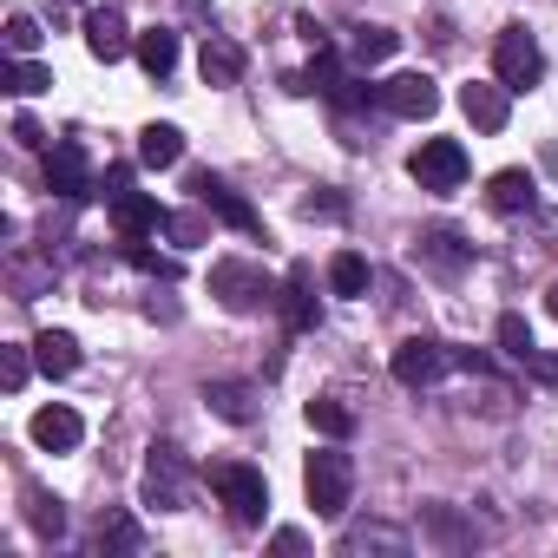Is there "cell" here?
I'll return each mask as SVG.
<instances>
[{"label":"cell","mask_w":558,"mask_h":558,"mask_svg":"<svg viewBox=\"0 0 558 558\" xmlns=\"http://www.w3.org/2000/svg\"><path fill=\"white\" fill-rule=\"evenodd\" d=\"M303 493H310L316 519H342V512H349V499H355V460H349V453H336V447L310 453V466H303Z\"/></svg>","instance_id":"obj_1"},{"label":"cell","mask_w":558,"mask_h":558,"mask_svg":"<svg viewBox=\"0 0 558 558\" xmlns=\"http://www.w3.org/2000/svg\"><path fill=\"white\" fill-rule=\"evenodd\" d=\"M493 80L506 86V93H532L538 80H545V53H538V40H532V27H499V40H493Z\"/></svg>","instance_id":"obj_2"},{"label":"cell","mask_w":558,"mask_h":558,"mask_svg":"<svg viewBox=\"0 0 558 558\" xmlns=\"http://www.w3.org/2000/svg\"><path fill=\"white\" fill-rule=\"evenodd\" d=\"M210 486H217V499L230 506V519H236V525H263V512H269V486H263V473H256V466L223 460V466H210Z\"/></svg>","instance_id":"obj_3"},{"label":"cell","mask_w":558,"mask_h":558,"mask_svg":"<svg viewBox=\"0 0 558 558\" xmlns=\"http://www.w3.org/2000/svg\"><path fill=\"white\" fill-rule=\"evenodd\" d=\"M138 493H145V506H158V512H184V499H191V466H184V453H178V447H151Z\"/></svg>","instance_id":"obj_4"},{"label":"cell","mask_w":558,"mask_h":558,"mask_svg":"<svg viewBox=\"0 0 558 558\" xmlns=\"http://www.w3.org/2000/svg\"><path fill=\"white\" fill-rule=\"evenodd\" d=\"M408 171H414V184L421 191H460L466 184V151H460V138H421V151L408 158Z\"/></svg>","instance_id":"obj_5"},{"label":"cell","mask_w":558,"mask_h":558,"mask_svg":"<svg viewBox=\"0 0 558 558\" xmlns=\"http://www.w3.org/2000/svg\"><path fill=\"white\" fill-rule=\"evenodd\" d=\"M210 296H217L223 310L250 316L256 303H269V276L250 269V263H236V256H223V263H210Z\"/></svg>","instance_id":"obj_6"},{"label":"cell","mask_w":558,"mask_h":558,"mask_svg":"<svg viewBox=\"0 0 558 558\" xmlns=\"http://www.w3.org/2000/svg\"><path fill=\"white\" fill-rule=\"evenodd\" d=\"M191 191H197V204H204L210 217H223L230 230H243V236H256V230H263V217H256V204H250L243 191H230L223 178H210V171H197V178H191Z\"/></svg>","instance_id":"obj_7"},{"label":"cell","mask_w":558,"mask_h":558,"mask_svg":"<svg viewBox=\"0 0 558 558\" xmlns=\"http://www.w3.org/2000/svg\"><path fill=\"white\" fill-rule=\"evenodd\" d=\"M106 204H112L119 243H145L151 230H171V210H165L158 197H145V191H119V197H106Z\"/></svg>","instance_id":"obj_8"},{"label":"cell","mask_w":558,"mask_h":558,"mask_svg":"<svg viewBox=\"0 0 558 558\" xmlns=\"http://www.w3.org/2000/svg\"><path fill=\"white\" fill-rule=\"evenodd\" d=\"M447 362H453V355H447L440 342L408 336V342L395 349V362H388V368H395V381H401V388H434V381L447 375Z\"/></svg>","instance_id":"obj_9"},{"label":"cell","mask_w":558,"mask_h":558,"mask_svg":"<svg viewBox=\"0 0 558 558\" xmlns=\"http://www.w3.org/2000/svg\"><path fill=\"white\" fill-rule=\"evenodd\" d=\"M381 106H388L395 119H434V112H440V86H434L427 73H395V80L381 86Z\"/></svg>","instance_id":"obj_10"},{"label":"cell","mask_w":558,"mask_h":558,"mask_svg":"<svg viewBox=\"0 0 558 558\" xmlns=\"http://www.w3.org/2000/svg\"><path fill=\"white\" fill-rule=\"evenodd\" d=\"M86 47H93V60H106V66H112V60H125V53L138 47V34L125 27V14H119V8H93V14H86Z\"/></svg>","instance_id":"obj_11"},{"label":"cell","mask_w":558,"mask_h":558,"mask_svg":"<svg viewBox=\"0 0 558 558\" xmlns=\"http://www.w3.org/2000/svg\"><path fill=\"white\" fill-rule=\"evenodd\" d=\"M512 93L499 86V80H473V86H460V112L473 119V132H506V106Z\"/></svg>","instance_id":"obj_12"},{"label":"cell","mask_w":558,"mask_h":558,"mask_svg":"<svg viewBox=\"0 0 558 558\" xmlns=\"http://www.w3.org/2000/svg\"><path fill=\"white\" fill-rule=\"evenodd\" d=\"M47 191H60V197H93V165H86V151H80L73 138L47 151Z\"/></svg>","instance_id":"obj_13"},{"label":"cell","mask_w":558,"mask_h":558,"mask_svg":"<svg viewBox=\"0 0 558 558\" xmlns=\"http://www.w3.org/2000/svg\"><path fill=\"white\" fill-rule=\"evenodd\" d=\"M27 434H34V447H47V453H73V447L86 440V421L53 401V408H40V414L27 421Z\"/></svg>","instance_id":"obj_14"},{"label":"cell","mask_w":558,"mask_h":558,"mask_svg":"<svg viewBox=\"0 0 558 558\" xmlns=\"http://www.w3.org/2000/svg\"><path fill=\"white\" fill-rule=\"evenodd\" d=\"M204 401H210V414H217V421H230V427H250V421L263 414V401H256V388H250V381H210V388H204Z\"/></svg>","instance_id":"obj_15"},{"label":"cell","mask_w":558,"mask_h":558,"mask_svg":"<svg viewBox=\"0 0 558 558\" xmlns=\"http://www.w3.org/2000/svg\"><path fill=\"white\" fill-rule=\"evenodd\" d=\"M243 66H250V60H243V47H236V40H223V34H210V40H204V53H197L204 86H236V80H243Z\"/></svg>","instance_id":"obj_16"},{"label":"cell","mask_w":558,"mask_h":558,"mask_svg":"<svg viewBox=\"0 0 558 558\" xmlns=\"http://www.w3.org/2000/svg\"><path fill=\"white\" fill-rule=\"evenodd\" d=\"M414 263H427V269H440V276H460V269L473 263V243H460L453 230H427V236L414 243Z\"/></svg>","instance_id":"obj_17"},{"label":"cell","mask_w":558,"mask_h":558,"mask_svg":"<svg viewBox=\"0 0 558 558\" xmlns=\"http://www.w3.org/2000/svg\"><path fill=\"white\" fill-rule=\"evenodd\" d=\"M486 204L493 210H506V217H519V210H532L538 204V184H532V171H493V184H486Z\"/></svg>","instance_id":"obj_18"},{"label":"cell","mask_w":558,"mask_h":558,"mask_svg":"<svg viewBox=\"0 0 558 558\" xmlns=\"http://www.w3.org/2000/svg\"><path fill=\"white\" fill-rule=\"evenodd\" d=\"M34 362H40L47 381H66V375L80 368V342H73L66 329H40V336H34Z\"/></svg>","instance_id":"obj_19"},{"label":"cell","mask_w":558,"mask_h":558,"mask_svg":"<svg viewBox=\"0 0 558 558\" xmlns=\"http://www.w3.org/2000/svg\"><path fill=\"white\" fill-rule=\"evenodd\" d=\"M132 53H138V66H145L151 80H171V66H178V34H171V27H145Z\"/></svg>","instance_id":"obj_20"},{"label":"cell","mask_w":558,"mask_h":558,"mask_svg":"<svg viewBox=\"0 0 558 558\" xmlns=\"http://www.w3.org/2000/svg\"><path fill=\"white\" fill-rule=\"evenodd\" d=\"M283 316H290V329H316V276L303 263L290 269V283H283Z\"/></svg>","instance_id":"obj_21"},{"label":"cell","mask_w":558,"mask_h":558,"mask_svg":"<svg viewBox=\"0 0 558 558\" xmlns=\"http://www.w3.org/2000/svg\"><path fill=\"white\" fill-rule=\"evenodd\" d=\"M178 158H184V132H178V125H145V132H138V165L165 171V165H178Z\"/></svg>","instance_id":"obj_22"},{"label":"cell","mask_w":558,"mask_h":558,"mask_svg":"<svg viewBox=\"0 0 558 558\" xmlns=\"http://www.w3.org/2000/svg\"><path fill=\"white\" fill-rule=\"evenodd\" d=\"M303 414H310V427H316L323 440H349V434H355V408H349V401H336V395H316Z\"/></svg>","instance_id":"obj_23"},{"label":"cell","mask_w":558,"mask_h":558,"mask_svg":"<svg viewBox=\"0 0 558 558\" xmlns=\"http://www.w3.org/2000/svg\"><path fill=\"white\" fill-rule=\"evenodd\" d=\"M0 86H8L14 99H34V93L53 86V66H40V60H8V66H0Z\"/></svg>","instance_id":"obj_24"},{"label":"cell","mask_w":558,"mask_h":558,"mask_svg":"<svg viewBox=\"0 0 558 558\" xmlns=\"http://www.w3.org/2000/svg\"><path fill=\"white\" fill-rule=\"evenodd\" d=\"M329 290L336 296H368V263L355 250H336L329 256Z\"/></svg>","instance_id":"obj_25"},{"label":"cell","mask_w":558,"mask_h":558,"mask_svg":"<svg viewBox=\"0 0 558 558\" xmlns=\"http://www.w3.org/2000/svg\"><path fill=\"white\" fill-rule=\"evenodd\" d=\"M499 355H506V362H519V368H525V362L538 355V342H532L525 316H499Z\"/></svg>","instance_id":"obj_26"},{"label":"cell","mask_w":558,"mask_h":558,"mask_svg":"<svg viewBox=\"0 0 558 558\" xmlns=\"http://www.w3.org/2000/svg\"><path fill=\"white\" fill-rule=\"evenodd\" d=\"M138 545H145L138 519H125V512H106L99 519V551H138Z\"/></svg>","instance_id":"obj_27"},{"label":"cell","mask_w":558,"mask_h":558,"mask_svg":"<svg viewBox=\"0 0 558 558\" xmlns=\"http://www.w3.org/2000/svg\"><path fill=\"white\" fill-rule=\"evenodd\" d=\"M342 551H349V558H355V551H408V538H401L395 525H362V532L342 538Z\"/></svg>","instance_id":"obj_28"},{"label":"cell","mask_w":558,"mask_h":558,"mask_svg":"<svg viewBox=\"0 0 558 558\" xmlns=\"http://www.w3.org/2000/svg\"><path fill=\"white\" fill-rule=\"evenodd\" d=\"M34 368H40V362H34V342H27V349H0V388H8V395H21Z\"/></svg>","instance_id":"obj_29"},{"label":"cell","mask_w":558,"mask_h":558,"mask_svg":"<svg viewBox=\"0 0 558 558\" xmlns=\"http://www.w3.org/2000/svg\"><path fill=\"white\" fill-rule=\"evenodd\" d=\"M395 47H401V34H388V27H362V34H355V60H362V66L388 60Z\"/></svg>","instance_id":"obj_30"},{"label":"cell","mask_w":558,"mask_h":558,"mask_svg":"<svg viewBox=\"0 0 558 558\" xmlns=\"http://www.w3.org/2000/svg\"><path fill=\"white\" fill-rule=\"evenodd\" d=\"M27 519H34V532H40V538H60V532H66V506H60V499H47V493H34V512H27Z\"/></svg>","instance_id":"obj_31"},{"label":"cell","mask_w":558,"mask_h":558,"mask_svg":"<svg viewBox=\"0 0 558 558\" xmlns=\"http://www.w3.org/2000/svg\"><path fill=\"white\" fill-rule=\"evenodd\" d=\"M125 256H132V269H145V276H178V256H158V250H145V243H125Z\"/></svg>","instance_id":"obj_32"},{"label":"cell","mask_w":558,"mask_h":558,"mask_svg":"<svg viewBox=\"0 0 558 558\" xmlns=\"http://www.w3.org/2000/svg\"><path fill=\"white\" fill-rule=\"evenodd\" d=\"M34 47H40V27H34L27 14H14V21H8V53H14V60H27Z\"/></svg>","instance_id":"obj_33"},{"label":"cell","mask_w":558,"mask_h":558,"mask_svg":"<svg viewBox=\"0 0 558 558\" xmlns=\"http://www.w3.org/2000/svg\"><path fill=\"white\" fill-rule=\"evenodd\" d=\"M14 145H27V151H47V132H40L34 119H14Z\"/></svg>","instance_id":"obj_34"},{"label":"cell","mask_w":558,"mask_h":558,"mask_svg":"<svg viewBox=\"0 0 558 558\" xmlns=\"http://www.w3.org/2000/svg\"><path fill=\"white\" fill-rule=\"evenodd\" d=\"M171 236H178V243H197V236H204V223H197V217H171Z\"/></svg>","instance_id":"obj_35"},{"label":"cell","mask_w":558,"mask_h":558,"mask_svg":"<svg viewBox=\"0 0 558 558\" xmlns=\"http://www.w3.org/2000/svg\"><path fill=\"white\" fill-rule=\"evenodd\" d=\"M303 210H310V217H342V197H310Z\"/></svg>","instance_id":"obj_36"},{"label":"cell","mask_w":558,"mask_h":558,"mask_svg":"<svg viewBox=\"0 0 558 558\" xmlns=\"http://www.w3.org/2000/svg\"><path fill=\"white\" fill-rule=\"evenodd\" d=\"M525 368H532V375H538V381H558V355H532V362H525Z\"/></svg>","instance_id":"obj_37"},{"label":"cell","mask_w":558,"mask_h":558,"mask_svg":"<svg viewBox=\"0 0 558 558\" xmlns=\"http://www.w3.org/2000/svg\"><path fill=\"white\" fill-rule=\"evenodd\" d=\"M545 310H551V316H558V283H551V290H545Z\"/></svg>","instance_id":"obj_38"}]
</instances>
